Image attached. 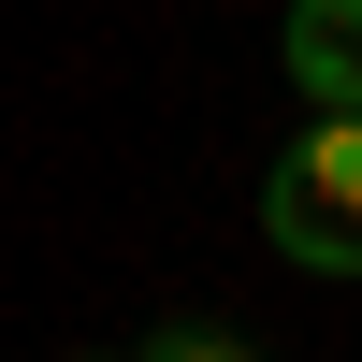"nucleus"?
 <instances>
[{"label":"nucleus","mask_w":362,"mask_h":362,"mask_svg":"<svg viewBox=\"0 0 362 362\" xmlns=\"http://www.w3.org/2000/svg\"><path fill=\"white\" fill-rule=\"evenodd\" d=\"M276 73L305 87V116H362V0H290L276 15Z\"/></svg>","instance_id":"nucleus-2"},{"label":"nucleus","mask_w":362,"mask_h":362,"mask_svg":"<svg viewBox=\"0 0 362 362\" xmlns=\"http://www.w3.org/2000/svg\"><path fill=\"white\" fill-rule=\"evenodd\" d=\"M261 247L305 276H362V116H305L261 174Z\"/></svg>","instance_id":"nucleus-1"},{"label":"nucleus","mask_w":362,"mask_h":362,"mask_svg":"<svg viewBox=\"0 0 362 362\" xmlns=\"http://www.w3.org/2000/svg\"><path fill=\"white\" fill-rule=\"evenodd\" d=\"M131 362H261V348L232 334V319H160V334H145Z\"/></svg>","instance_id":"nucleus-3"}]
</instances>
